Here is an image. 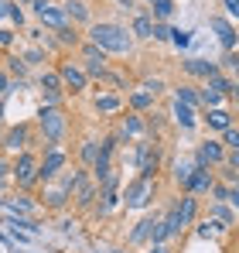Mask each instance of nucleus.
I'll list each match as a JSON object with an SVG mask.
<instances>
[{
    "label": "nucleus",
    "mask_w": 239,
    "mask_h": 253,
    "mask_svg": "<svg viewBox=\"0 0 239 253\" xmlns=\"http://www.w3.org/2000/svg\"><path fill=\"white\" fill-rule=\"evenodd\" d=\"M89 42L96 44L99 51H106V55H130L133 51V35H130V28H123V24H113V21H92L89 24Z\"/></svg>",
    "instance_id": "1"
},
{
    "label": "nucleus",
    "mask_w": 239,
    "mask_h": 253,
    "mask_svg": "<svg viewBox=\"0 0 239 253\" xmlns=\"http://www.w3.org/2000/svg\"><path fill=\"white\" fill-rule=\"evenodd\" d=\"M38 126H41V137H44L51 147H62V140H65V133H69V117H65L58 106H41Z\"/></svg>",
    "instance_id": "2"
},
{
    "label": "nucleus",
    "mask_w": 239,
    "mask_h": 253,
    "mask_svg": "<svg viewBox=\"0 0 239 253\" xmlns=\"http://www.w3.org/2000/svg\"><path fill=\"white\" fill-rule=\"evenodd\" d=\"M154 195H158V178H144V174H137L130 185H126V192H123V206L133 212L147 209L151 202H154Z\"/></svg>",
    "instance_id": "3"
},
{
    "label": "nucleus",
    "mask_w": 239,
    "mask_h": 253,
    "mask_svg": "<svg viewBox=\"0 0 239 253\" xmlns=\"http://www.w3.org/2000/svg\"><path fill=\"white\" fill-rule=\"evenodd\" d=\"M38 154L31 151H21L14 161H10V181H17V188H31L38 185Z\"/></svg>",
    "instance_id": "4"
},
{
    "label": "nucleus",
    "mask_w": 239,
    "mask_h": 253,
    "mask_svg": "<svg viewBox=\"0 0 239 253\" xmlns=\"http://www.w3.org/2000/svg\"><path fill=\"white\" fill-rule=\"evenodd\" d=\"M65 168H69V154H65L62 147H51V144H48L44 158L38 161V181H41V185H48V181L62 178V171H65Z\"/></svg>",
    "instance_id": "5"
},
{
    "label": "nucleus",
    "mask_w": 239,
    "mask_h": 253,
    "mask_svg": "<svg viewBox=\"0 0 239 253\" xmlns=\"http://www.w3.org/2000/svg\"><path fill=\"white\" fill-rule=\"evenodd\" d=\"M58 79L65 89H72V92H85L89 89V76H85V69H82L79 62H58Z\"/></svg>",
    "instance_id": "6"
},
{
    "label": "nucleus",
    "mask_w": 239,
    "mask_h": 253,
    "mask_svg": "<svg viewBox=\"0 0 239 253\" xmlns=\"http://www.w3.org/2000/svg\"><path fill=\"white\" fill-rule=\"evenodd\" d=\"M79 55H82V69L85 76H106V51H99L92 42H82L79 44Z\"/></svg>",
    "instance_id": "7"
},
{
    "label": "nucleus",
    "mask_w": 239,
    "mask_h": 253,
    "mask_svg": "<svg viewBox=\"0 0 239 253\" xmlns=\"http://www.w3.org/2000/svg\"><path fill=\"white\" fill-rule=\"evenodd\" d=\"M158 168H160L158 147H154L151 140H140V144H137V171H140L144 178H158Z\"/></svg>",
    "instance_id": "8"
},
{
    "label": "nucleus",
    "mask_w": 239,
    "mask_h": 253,
    "mask_svg": "<svg viewBox=\"0 0 239 253\" xmlns=\"http://www.w3.org/2000/svg\"><path fill=\"white\" fill-rule=\"evenodd\" d=\"M222 161H226L222 144L212 140V137H205V140L199 144V151H195V165H199V168H219Z\"/></svg>",
    "instance_id": "9"
},
{
    "label": "nucleus",
    "mask_w": 239,
    "mask_h": 253,
    "mask_svg": "<svg viewBox=\"0 0 239 253\" xmlns=\"http://www.w3.org/2000/svg\"><path fill=\"white\" fill-rule=\"evenodd\" d=\"M208 28L215 31V38H219V44H222V51H236V48H239L236 24H233L229 17H212V21H208Z\"/></svg>",
    "instance_id": "10"
},
{
    "label": "nucleus",
    "mask_w": 239,
    "mask_h": 253,
    "mask_svg": "<svg viewBox=\"0 0 239 253\" xmlns=\"http://www.w3.org/2000/svg\"><path fill=\"white\" fill-rule=\"evenodd\" d=\"M212 185H215V174H212V168H195V171H192V178L181 185V192L199 199V195H208V192H212Z\"/></svg>",
    "instance_id": "11"
},
{
    "label": "nucleus",
    "mask_w": 239,
    "mask_h": 253,
    "mask_svg": "<svg viewBox=\"0 0 239 253\" xmlns=\"http://www.w3.org/2000/svg\"><path fill=\"white\" fill-rule=\"evenodd\" d=\"M31 7H35L41 24H48V28H55V31H62V28L69 24L65 14H62V7H51V0H31Z\"/></svg>",
    "instance_id": "12"
},
{
    "label": "nucleus",
    "mask_w": 239,
    "mask_h": 253,
    "mask_svg": "<svg viewBox=\"0 0 239 253\" xmlns=\"http://www.w3.org/2000/svg\"><path fill=\"white\" fill-rule=\"evenodd\" d=\"M154 226H158V215H144V219H140V222L126 233V247H151Z\"/></svg>",
    "instance_id": "13"
},
{
    "label": "nucleus",
    "mask_w": 239,
    "mask_h": 253,
    "mask_svg": "<svg viewBox=\"0 0 239 253\" xmlns=\"http://www.w3.org/2000/svg\"><path fill=\"white\" fill-rule=\"evenodd\" d=\"M181 69H185V76L201 79V83L222 72V69H219V62H208V58H188V62H181Z\"/></svg>",
    "instance_id": "14"
},
{
    "label": "nucleus",
    "mask_w": 239,
    "mask_h": 253,
    "mask_svg": "<svg viewBox=\"0 0 239 253\" xmlns=\"http://www.w3.org/2000/svg\"><path fill=\"white\" fill-rule=\"evenodd\" d=\"M0 147H3L7 154H21V151H28V126H24V124L10 126V130L3 133V140H0Z\"/></svg>",
    "instance_id": "15"
},
{
    "label": "nucleus",
    "mask_w": 239,
    "mask_h": 253,
    "mask_svg": "<svg viewBox=\"0 0 239 253\" xmlns=\"http://www.w3.org/2000/svg\"><path fill=\"white\" fill-rule=\"evenodd\" d=\"M41 199H44V206H48V209H65V206H69V188L55 178V181H48V185H44Z\"/></svg>",
    "instance_id": "16"
},
{
    "label": "nucleus",
    "mask_w": 239,
    "mask_h": 253,
    "mask_svg": "<svg viewBox=\"0 0 239 253\" xmlns=\"http://www.w3.org/2000/svg\"><path fill=\"white\" fill-rule=\"evenodd\" d=\"M174 206H178V222H181V233H185V229H192V226H195V215H199V199H195V195H181Z\"/></svg>",
    "instance_id": "17"
},
{
    "label": "nucleus",
    "mask_w": 239,
    "mask_h": 253,
    "mask_svg": "<svg viewBox=\"0 0 239 253\" xmlns=\"http://www.w3.org/2000/svg\"><path fill=\"white\" fill-rule=\"evenodd\" d=\"M130 35H133V42H151V35H154V21H151L147 10H137V14H133V21H130Z\"/></svg>",
    "instance_id": "18"
},
{
    "label": "nucleus",
    "mask_w": 239,
    "mask_h": 253,
    "mask_svg": "<svg viewBox=\"0 0 239 253\" xmlns=\"http://www.w3.org/2000/svg\"><path fill=\"white\" fill-rule=\"evenodd\" d=\"M62 14H65V21L92 24V14H89V3H85V0H65V3H62Z\"/></svg>",
    "instance_id": "19"
},
{
    "label": "nucleus",
    "mask_w": 239,
    "mask_h": 253,
    "mask_svg": "<svg viewBox=\"0 0 239 253\" xmlns=\"http://www.w3.org/2000/svg\"><path fill=\"white\" fill-rule=\"evenodd\" d=\"M205 124H208V130H229L233 126V113L226 110V106H215V110H205Z\"/></svg>",
    "instance_id": "20"
},
{
    "label": "nucleus",
    "mask_w": 239,
    "mask_h": 253,
    "mask_svg": "<svg viewBox=\"0 0 239 253\" xmlns=\"http://www.w3.org/2000/svg\"><path fill=\"white\" fill-rule=\"evenodd\" d=\"M171 113H174V124L181 126V130H195V126H199V117H195V110H192V106H185V103H178V99H174Z\"/></svg>",
    "instance_id": "21"
},
{
    "label": "nucleus",
    "mask_w": 239,
    "mask_h": 253,
    "mask_svg": "<svg viewBox=\"0 0 239 253\" xmlns=\"http://www.w3.org/2000/svg\"><path fill=\"white\" fill-rule=\"evenodd\" d=\"M154 99H158V96H151V92L140 85V89H133V92L126 96V106H130L133 113H147V110L154 106Z\"/></svg>",
    "instance_id": "22"
},
{
    "label": "nucleus",
    "mask_w": 239,
    "mask_h": 253,
    "mask_svg": "<svg viewBox=\"0 0 239 253\" xmlns=\"http://www.w3.org/2000/svg\"><path fill=\"white\" fill-rule=\"evenodd\" d=\"M120 133H123V137H130V140H144V133H147V124H144L140 117H126Z\"/></svg>",
    "instance_id": "23"
},
{
    "label": "nucleus",
    "mask_w": 239,
    "mask_h": 253,
    "mask_svg": "<svg viewBox=\"0 0 239 253\" xmlns=\"http://www.w3.org/2000/svg\"><path fill=\"white\" fill-rule=\"evenodd\" d=\"M174 99H178V103H185V106H192V110H195V106H201V99H199V89H195V85H174Z\"/></svg>",
    "instance_id": "24"
},
{
    "label": "nucleus",
    "mask_w": 239,
    "mask_h": 253,
    "mask_svg": "<svg viewBox=\"0 0 239 253\" xmlns=\"http://www.w3.org/2000/svg\"><path fill=\"white\" fill-rule=\"evenodd\" d=\"M120 106H123V99H120L117 92H99L96 96V110L99 113H120Z\"/></svg>",
    "instance_id": "25"
},
{
    "label": "nucleus",
    "mask_w": 239,
    "mask_h": 253,
    "mask_svg": "<svg viewBox=\"0 0 239 253\" xmlns=\"http://www.w3.org/2000/svg\"><path fill=\"white\" fill-rule=\"evenodd\" d=\"M199 99H201V106H205V110H215V106H222V103H226V96H222L219 89H212V85H208V83L201 85Z\"/></svg>",
    "instance_id": "26"
},
{
    "label": "nucleus",
    "mask_w": 239,
    "mask_h": 253,
    "mask_svg": "<svg viewBox=\"0 0 239 253\" xmlns=\"http://www.w3.org/2000/svg\"><path fill=\"white\" fill-rule=\"evenodd\" d=\"M147 14H151V21H171V14H174V0H154Z\"/></svg>",
    "instance_id": "27"
},
{
    "label": "nucleus",
    "mask_w": 239,
    "mask_h": 253,
    "mask_svg": "<svg viewBox=\"0 0 239 253\" xmlns=\"http://www.w3.org/2000/svg\"><path fill=\"white\" fill-rule=\"evenodd\" d=\"M79 158H82V165H85V168H92V165H96V158H99V140H92V137H89V140H82Z\"/></svg>",
    "instance_id": "28"
},
{
    "label": "nucleus",
    "mask_w": 239,
    "mask_h": 253,
    "mask_svg": "<svg viewBox=\"0 0 239 253\" xmlns=\"http://www.w3.org/2000/svg\"><path fill=\"white\" fill-rule=\"evenodd\" d=\"M212 219L219 226H236V215L229 212V202H212Z\"/></svg>",
    "instance_id": "29"
},
{
    "label": "nucleus",
    "mask_w": 239,
    "mask_h": 253,
    "mask_svg": "<svg viewBox=\"0 0 239 253\" xmlns=\"http://www.w3.org/2000/svg\"><path fill=\"white\" fill-rule=\"evenodd\" d=\"M199 168V165H195V158H185V161H174V181H178V185H185V181H188V178H192V171Z\"/></svg>",
    "instance_id": "30"
},
{
    "label": "nucleus",
    "mask_w": 239,
    "mask_h": 253,
    "mask_svg": "<svg viewBox=\"0 0 239 253\" xmlns=\"http://www.w3.org/2000/svg\"><path fill=\"white\" fill-rule=\"evenodd\" d=\"M41 89H44V92H62L65 85L58 79V72H41Z\"/></svg>",
    "instance_id": "31"
},
{
    "label": "nucleus",
    "mask_w": 239,
    "mask_h": 253,
    "mask_svg": "<svg viewBox=\"0 0 239 253\" xmlns=\"http://www.w3.org/2000/svg\"><path fill=\"white\" fill-rule=\"evenodd\" d=\"M219 69L233 72V76L239 79V51H226V55H222V62H219Z\"/></svg>",
    "instance_id": "32"
},
{
    "label": "nucleus",
    "mask_w": 239,
    "mask_h": 253,
    "mask_svg": "<svg viewBox=\"0 0 239 253\" xmlns=\"http://www.w3.org/2000/svg\"><path fill=\"white\" fill-rule=\"evenodd\" d=\"M222 147H229V151H239V126L233 124L229 130H222V140H219Z\"/></svg>",
    "instance_id": "33"
},
{
    "label": "nucleus",
    "mask_w": 239,
    "mask_h": 253,
    "mask_svg": "<svg viewBox=\"0 0 239 253\" xmlns=\"http://www.w3.org/2000/svg\"><path fill=\"white\" fill-rule=\"evenodd\" d=\"M151 42H171V28H167V21H154V35H151Z\"/></svg>",
    "instance_id": "34"
},
{
    "label": "nucleus",
    "mask_w": 239,
    "mask_h": 253,
    "mask_svg": "<svg viewBox=\"0 0 239 253\" xmlns=\"http://www.w3.org/2000/svg\"><path fill=\"white\" fill-rule=\"evenodd\" d=\"M208 195H215V199H212V202H229V185H222V181H215V185H212V192H208Z\"/></svg>",
    "instance_id": "35"
},
{
    "label": "nucleus",
    "mask_w": 239,
    "mask_h": 253,
    "mask_svg": "<svg viewBox=\"0 0 239 253\" xmlns=\"http://www.w3.org/2000/svg\"><path fill=\"white\" fill-rule=\"evenodd\" d=\"M10 209L17 212H38V206H35V202H31V199H14V202H10Z\"/></svg>",
    "instance_id": "36"
},
{
    "label": "nucleus",
    "mask_w": 239,
    "mask_h": 253,
    "mask_svg": "<svg viewBox=\"0 0 239 253\" xmlns=\"http://www.w3.org/2000/svg\"><path fill=\"white\" fill-rule=\"evenodd\" d=\"M222 7H226V17L236 24L239 21V0H222Z\"/></svg>",
    "instance_id": "37"
},
{
    "label": "nucleus",
    "mask_w": 239,
    "mask_h": 253,
    "mask_svg": "<svg viewBox=\"0 0 239 253\" xmlns=\"http://www.w3.org/2000/svg\"><path fill=\"white\" fill-rule=\"evenodd\" d=\"M41 58H44V51H41V48H31V51H24V58H21V62H24V65H38Z\"/></svg>",
    "instance_id": "38"
},
{
    "label": "nucleus",
    "mask_w": 239,
    "mask_h": 253,
    "mask_svg": "<svg viewBox=\"0 0 239 253\" xmlns=\"http://www.w3.org/2000/svg\"><path fill=\"white\" fill-rule=\"evenodd\" d=\"M7 185H10V161L0 158V188H7Z\"/></svg>",
    "instance_id": "39"
},
{
    "label": "nucleus",
    "mask_w": 239,
    "mask_h": 253,
    "mask_svg": "<svg viewBox=\"0 0 239 253\" xmlns=\"http://www.w3.org/2000/svg\"><path fill=\"white\" fill-rule=\"evenodd\" d=\"M171 42L178 48H185V44H192V38H188V31H171Z\"/></svg>",
    "instance_id": "40"
},
{
    "label": "nucleus",
    "mask_w": 239,
    "mask_h": 253,
    "mask_svg": "<svg viewBox=\"0 0 239 253\" xmlns=\"http://www.w3.org/2000/svg\"><path fill=\"white\" fill-rule=\"evenodd\" d=\"M10 72H14V76H24V72H28V65H24L21 58H14V62H10Z\"/></svg>",
    "instance_id": "41"
},
{
    "label": "nucleus",
    "mask_w": 239,
    "mask_h": 253,
    "mask_svg": "<svg viewBox=\"0 0 239 253\" xmlns=\"http://www.w3.org/2000/svg\"><path fill=\"white\" fill-rule=\"evenodd\" d=\"M147 253H171V243H151Z\"/></svg>",
    "instance_id": "42"
},
{
    "label": "nucleus",
    "mask_w": 239,
    "mask_h": 253,
    "mask_svg": "<svg viewBox=\"0 0 239 253\" xmlns=\"http://www.w3.org/2000/svg\"><path fill=\"white\" fill-rule=\"evenodd\" d=\"M14 42V35H10V31H3V28H0V48H7V44Z\"/></svg>",
    "instance_id": "43"
},
{
    "label": "nucleus",
    "mask_w": 239,
    "mask_h": 253,
    "mask_svg": "<svg viewBox=\"0 0 239 253\" xmlns=\"http://www.w3.org/2000/svg\"><path fill=\"white\" fill-rule=\"evenodd\" d=\"M229 99L236 103V113H233V117H239V83H233V96H229Z\"/></svg>",
    "instance_id": "44"
},
{
    "label": "nucleus",
    "mask_w": 239,
    "mask_h": 253,
    "mask_svg": "<svg viewBox=\"0 0 239 253\" xmlns=\"http://www.w3.org/2000/svg\"><path fill=\"white\" fill-rule=\"evenodd\" d=\"M7 89H10V83H7V76H3V72H0V99H3V96H7Z\"/></svg>",
    "instance_id": "45"
},
{
    "label": "nucleus",
    "mask_w": 239,
    "mask_h": 253,
    "mask_svg": "<svg viewBox=\"0 0 239 253\" xmlns=\"http://www.w3.org/2000/svg\"><path fill=\"white\" fill-rule=\"evenodd\" d=\"M229 206H233V209H239V192H229Z\"/></svg>",
    "instance_id": "46"
},
{
    "label": "nucleus",
    "mask_w": 239,
    "mask_h": 253,
    "mask_svg": "<svg viewBox=\"0 0 239 253\" xmlns=\"http://www.w3.org/2000/svg\"><path fill=\"white\" fill-rule=\"evenodd\" d=\"M120 3H123V7H133V0H120Z\"/></svg>",
    "instance_id": "47"
},
{
    "label": "nucleus",
    "mask_w": 239,
    "mask_h": 253,
    "mask_svg": "<svg viewBox=\"0 0 239 253\" xmlns=\"http://www.w3.org/2000/svg\"><path fill=\"white\" fill-rule=\"evenodd\" d=\"M0 120H3V99H0Z\"/></svg>",
    "instance_id": "48"
},
{
    "label": "nucleus",
    "mask_w": 239,
    "mask_h": 253,
    "mask_svg": "<svg viewBox=\"0 0 239 253\" xmlns=\"http://www.w3.org/2000/svg\"><path fill=\"white\" fill-rule=\"evenodd\" d=\"M17 3H31V0H17Z\"/></svg>",
    "instance_id": "49"
},
{
    "label": "nucleus",
    "mask_w": 239,
    "mask_h": 253,
    "mask_svg": "<svg viewBox=\"0 0 239 253\" xmlns=\"http://www.w3.org/2000/svg\"><path fill=\"white\" fill-rule=\"evenodd\" d=\"M0 14H3V3H0Z\"/></svg>",
    "instance_id": "50"
},
{
    "label": "nucleus",
    "mask_w": 239,
    "mask_h": 253,
    "mask_svg": "<svg viewBox=\"0 0 239 253\" xmlns=\"http://www.w3.org/2000/svg\"><path fill=\"white\" fill-rule=\"evenodd\" d=\"M144 3H154V0H144Z\"/></svg>",
    "instance_id": "51"
},
{
    "label": "nucleus",
    "mask_w": 239,
    "mask_h": 253,
    "mask_svg": "<svg viewBox=\"0 0 239 253\" xmlns=\"http://www.w3.org/2000/svg\"><path fill=\"white\" fill-rule=\"evenodd\" d=\"M113 253H123V250H113Z\"/></svg>",
    "instance_id": "52"
},
{
    "label": "nucleus",
    "mask_w": 239,
    "mask_h": 253,
    "mask_svg": "<svg viewBox=\"0 0 239 253\" xmlns=\"http://www.w3.org/2000/svg\"><path fill=\"white\" fill-rule=\"evenodd\" d=\"M236 240H239V233H236Z\"/></svg>",
    "instance_id": "53"
}]
</instances>
